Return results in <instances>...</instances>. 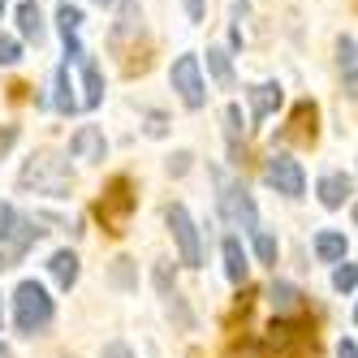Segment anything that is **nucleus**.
Returning <instances> with one entry per match:
<instances>
[{"mask_svg":"<svg viewBox=\"0 0 358 358\" xmlns=\"http://www.w3.org/2000/svg\"><path fill=\"white\" fill-rule=\"evenodd\" d=\"M57 306L52 298H48V289L39 285V280H22V285L13 289V324L22 337H39V332L52 324Z\"/></svg>","mask_w":358,"mask_h":358,"instance_id":"f257e3e1","label":"nucleus"},{"mask_svg":"<svg viewBox=\"0 0 358 358\" xmlns=\"http://www.w3.org/2000/svg\"><path fill=\"white\" fill-rule=\"evenodd\" d=\"M134 208H138L134 182H130V177H113V182L104 186V194H99V203H95V216H99V224H104L108 234H125Z\"/></svg>","mask_w":358,"mask_h":358,"instance_id":"f03ea898","label":"nucleus"},{"mask_svg":"<svg viewBox=\"0 0 358 358\" xmlns=\"http://www.w3.org/2000/svg\"><path fill=\"white\" fill-rule=\"evenodd\" d=\"M212 177H216V203H220V216L229 220V224H238V229H250V234H259V212H255V199H250V190L238 182V177H224L220 169H212Z\"/></svg>","mask_w":358,"mask_h":358,"instance_id":"7ed1b4c3","label":"nucleus"},{"mask_svg":"<svg viewBox=\"0 0 358 358\" xmlns=\"http://www.w3.org/2000/svg\"><path fill=\"white\" fill-rule=\"evenodd\" d=\"M164 224L169 234L177 242V255H182L186 268H203V242H199V229L190 220V212L182 208V203H173V208H164Z\"/></svg>","mask_w":358,"mask_h":358,"instance_id":"20e7f679","label":"nucleus"},{"mask_svg":"<svg viewBox=\"0 0 358 358\" xmlns=\"http://www.w3.org/2000/svg\"><path fill=\"white\" fill-rule=\"evenodd\" d=\"M272 345H276V358H311L315 354V332L302 324V315L294 320H272Z\"/></svg>","mask_w":358,"mask_h":358,"instance_id":"39448f33","label":"nucleus"},{"mask_svg":"<svg viewBox=\"0 0 358 358\" xmlns=\"http://www.w3.org/2000/svg\"><path fill=\"white\" fill-rule=\"evenodd\" d=\"M17 186L22 190H43V194H65L69 190V173L61 169V160L57 156H48V151H43V156H31V164L27 169H22V177H17Z\"/></svg>","mask_w":358,"mask_h":358,"instance_id":"423d86ee","label":"nucleus"},{"mask_svg":"<svg viewBox=\"0 0 358 358\" xmlns=\"http://www.w3.org/2000/svg\"><path fill=\"white\" fill-rule=\"evenodd\" d=\"M264 182L276 190V194H285V199H302L306 190V173L294 156H285V151H272V156L264 160Z\"/></svg>","mask_w":358,"mask_h":358,"instance_id":"0eeeda50","label":"nucleus"},{"mask_svg":"<svg viewBox=\"0 0 358 358\" xmlns=\"http://www.w3.org/2000/svg\"><path fill=\"white\" fill-rule=\"evenodd\" d=\"M169 83H173V91L182 95V104L186 108H203L208 104V87H203V69H199V57H177L173 61V69H169Z\"/></svg>","mask_w":358,"mask_h":358,"instance_id":"6e6552de","label":"nucleus"},{"mask_svg":"<svg viewBox=\"0 0 358 358\" xmlns=\"http://www.w3.org/2000/svg\"><path fill=\"white\" fill-rule=\"evenodd\" d=\"M57 22H61V39H65V57L69 61H83V43H78V27H83V9L78 5H69V0H61V9H57Z\"/></svg>","mask_w":358,"mask_h":358,"instance_id":"1a4fd4ad","label":"nucleus"},{"mask_svg":"<svg viewBox=\"0 0 358 358\" xmlns=\"http://www.w3.org/2000/svg\"><path fill=\"white\" fill-rule=\"evenodd\" d=\"M104 151H108V143H104V134H99L95 125H83V130L69 138V156L73 160H91L95 164V160H104Z\"/></svg>","mask_w":358,"mask_h":358,"instance_id":"9d476101","label":"nucleus"},{"mask_svg":"<svg viewBox=\"0 0 358 358\" xmlns=\"http://www.w3.org/2000/svg\"><path fill=\"white\" fill-rule=\"evenodd\" d=\"M337 65H341V83H345V95L358 99V43L354 39H337Z\"/></svg>","mask_w":358,"mask_h":358,"instance_id":"9b49d317","label":"nucleus"},{"mask_svg":"<svg viewBox=\"0 0 358 358\" xmlns=\"http://www.w3.org/2000/svg\"><path fill=\"white\" fill-rule=\"evenodd\" d=\"M315 190H320V203H324V208H345V199L354 194V182H350L345 173H324Z\"/></svg>","mask_w":358,"mask_h":358,"instance_id":"f8f14e48","label":"nucleus"},{"mask_svg":"<svg viewBox=\"0 0 358 358\" xmlns=\"http://www.w3.org/2000/svg\"><path fill=\"white\" fill-rule=\"evenodd\" d=\"M280 99H285L280 95V83H259L250 91V121H268L280 108Z\"/></svg>","mask_w":358,"mask_h":358,"instance_id":"ddd939ff","label":"nucleus"},{"mask_svg":"<svg viewBox=\"0 0 358 358\" xmlns=\"http://www.w3.org/2000/svg\"><path fill=\"white\" fill-rule=\"evenodd\" d=\"M268 294H272V306H276V315H280V320L302 315V306H306V302H302V289H298V285H289V280H276Z\"/></svg>","mask_w":358,"mask_h":358,"instance_id":"4468645a","label":"nucleus"},{"mask_svg":"<svg viewBox=\"0 0 358 358\" xmlns=\"http://www.w3.org/2000/svg\"><path fill=\"white\" fill-rule=\"evenodd\" d=\"M220 250H224V276L234 280V285H246V272H250V264H246V250H242V242H238V238H224V242H220Z\"/></svg>","mask_w":358,"mask_h":358,"instance_id":"2eb2a0df","label":"nucleus"},{"mask_svg":"<svg viewBox=\"0 0 358 358\" xmlns=\"http://www.w3.org/2000/svg\"><path fill=\"white\" fill-rule=\"evenodd\" d=\"M345 234H337V229H324V234H315V255H320V264H341L345 259Z\"/></svg>","mask_w":358,"mask_h":358,"instance_id":"dca6fc26","label":"nucleus"},{"mask_svg":"<svg viewBox=\"0 0 358 358\" xmlns=\"http://www.w3.org/2000/svg\"><path fill=\"white\" fill-rule=\"evenodd\" d=\"M48 268H52V276H57V285L61 289H73V285H78V255H73V250H57L52 255V259H48Z\"/></svg>","mask_w":358,"mask_h":358,"instance_id":"f3484780","label":"nucleus"},{"mask_svg":"<svg viewBox=\"0 0 358 358\" xmlns=\"http://www.w3.org/2000/svg\"><path fill=\"white\" fill-rule=\"evenodd\" d=\"M83 87H87V95H83L87 108H99V104H104V73H99V65H95L91 57H83Z\"/></svg>","mask_w":358,"mask_h":358,"instance_id":"a211bd4d","label":"nucleus"},{"mask_svg":"<svg viewBox=\"0 0 358 358\" xmlns=\"http://www.w3.org/2000/svg\"><path fill=\"white\" fill-rule=\"evenodd\" d=\"M289 138L315 143V104H311V99H302V104L294 108V130H289Z\"/></svg>","mask_w":358,"mask_h":358,"instance_id":"6ab92c4d","label":"nucleus"},{"mask_svg":"<svg viewBox=\"0 0 358 358\" xmlns=\"http://www.w3.org/2000/svg\"><path fill=\"white\" fill-rule=\"evenodd\" d=\"M17 31L39 43V35H43V17H39V5H35V0H22V5H17Z\"/></svg>","mask_w":358,"mask_h":358,"instance_id":"aec40b11","label":"nucleus"},{"mask_svg":"<svg viewBox=\"0 0 358 358\" xmlns=\"http://www.w3.org/2000/svg\"><path fill=\"white\" fill-rule=\"evenodd\" d=\"M224 134H229V156L242 164V108L238 104L224 108Z\"/></svg>","mask_w":358,"mask_h":358,"instance_id":"412c9836","label":"nucleus"},{"mask_svg":"<svg viewBox=\"0 0 358 358\" xmlns=\"http://www.w3.org/2000/svg\"><path fill=\"white\" fill-rule=\"evenodd\" d=\"M52 87H57V91H52V104H57L61 113H78V99H73V87H69V69H65V65L57 69Z\"/></svg>","mask_w":358,"mask_h":358,"instance_id":"4be33fe9","label":"nucleus"},{"mask_svg":"<svg viewBox=\"0 0 358 358\" xmlns=\"http://www.w3.org/2000/svg\"><path fill=\"white\" fill-rule=\"evenodd\" d=\"M208 69H212V78H216L220 87L234 83V65H229V52H224V48H208Z\"/></svg>","mask_w":358,"mask_h":358,"instance_id":"5701e85b","label":"nucleus"},{"mask_svg":"<svg viewBox=\"0 0 358 358\" xmlns=\"http://www.w3.org/2000/svg\"><path fill=\"white\" fill-rule=\"evenodd\" d=\"M255 255H259V264L276 268V255H280V242H276V234L259 229V234H255Z\"/></svg>","mask_w":358,"mask_h":358,"instance_id":"b1692460","label":"nucleus"},{"mask_svg":"<svg viewBox=\"0 0 358 358\" xmlns=\"http://www.w3.org/2000/svg\"><path fill=\"white\" fill-rule=\"evenodd\" d=\"M108 280H113L117 289H134V285H138V276H134V259H125V255H121V259H113Z\"/></svg>","mask_w":358,"mask_h":358,"instance_id":"393cba45","label":"nucleus"},{"mask_svg":"<svg viewBox=\"0 0 358 358\" xmlns=\"http://www.w3.org/2000/svg\"><path fill=\"white\" fill-rule=\"evenodd\" d=\"M358 285V264H341L337 272H332V289L337 294H350Z\"/></svg>","mask_w":358,"mask_h":358,"instance_id":"a878e982","label":"nucleus"},{"mask_svg":"<svg viewBox=\"0 0 358 358\" xmlns=\"http://www.w3.org/2000/svg\"><path fill=\"white\" fill-rule=\"evenodd\" d=\"M169 311L177 315V324H182V328H190V324H194V315H190V306H186V298H182V294H173V298H169Z\"/></svg>","mask_w":358,"mask_h":358,"instance_id":"bb28decb","label":"nucleus"},{"mask_svg":"<svg viewBox=\"0 0 358 358\" xmlns=\"http://www.w3.org/2000/svg\"><path fill=\"white\" fill-rule=\"evenodd\" d=\"M17 61H22V48H17V39L0 35V65H17Z\"/></svg>","mask_w":358,"mask_h":358,"instance_id":"cd10ccee","label":"nucleus"},{"mask_svg":"<svg viewBox=\"0 0 358 358\" xmlns=\"http://www.w3.org/2000/svg\"><path fill=\"white\" fill-rule=\"evenodd\" d=\"M99 358H134V350L125 345V341H108L104 350H99Z\"/></svg>","mask_w":358,"mask_h":358,"instance_id":"c85d7f7f","label":"nucleus"},{"mask_svg":"<svg viewBox=\"0 0 358 358\" xmlns=\"http://www.w3.org/2000/svg\"><path fill=\"white\" fill-rule=\"evenodd\" d=\"M190 160H194V156H190V151H177V156L169 160V173H177V177H182V173L190 169Z\"/></svg>","mask_w":358,"mask_h":358,"instance_id":"c756f323","label":"nucleus"},{"mask_svg":"<svg viewBox=\"0 0 358 358\" xmlns=\"http://www.w3.org/2000/svg\"><path fill=\"white\" fill-rule=\"evenodd\" d=\"M203 9H208V0H186V17L190 22H203Z\"/></svg>","mask_w":358,"mask_h":358,"instance_id":"7c9ffc66","label":"nucleus"},{"mask_svg":"<svg viewBox=\"0 0 358 358\" xmlns=\"http://www.w3.org/2000/svg\"><path fill=\"white\" fill-rule=\"evenodd\" d=\"M147 134H151V138H160V134H164V117H160V113H151V117H147Z\"/></svg>","mask_w":358,"mask_h":358,"instance_id":"2f4dec72","label":"nucleus"},{"mask_svg":"<svg viewBox=\"0 0 358 358\" xmlns=\"http://www.w3.org/2000/svg\"><path fill=\"white\" fill-rule=\"evenodd\" d=\"M229 358H264V354H259V345H250V341H246L242 350H234V354H229Z\"/></svg>","mask_w":358,"mask_h":358,"instance_id":"473e14b6","label":"nucleus"},{"mask_svg":"<svg viewBox=\"0 0 358 358\" xmlns=\"http://www.w3.org/2000/svg\"><path fill=\"white\" fill-rule=\"evenodd\" d=\"M337 358H358V345H354V341H341V345H337Z\"/></svg>","mask_w":358,"mask_h":358,"instance_id":"72a5a7b5","label":"nucleus"},{"mask_svg":"<svg viewBox=\"0 0 358 358\" xmlns=\"http://www.w3.org/2000/svg\"><path fill=\"white\" fill-rule=\"evenodd\" d=\"M0 358H13V354H9V345H0Z\"/></svg>","mask_w":358,"mask_h":358,"instance_id":"f704fd0d","label":"nucleus"},{"mask_svg":"<svg viewBox=\"0 0 358 358\" xmlns=\"http://www.w3.org/2000/svg\"><path fill=\"white\" fill-rule=\"evenodd\" d=\"M0 324H5V302H0Z\"/></svg>","mask_w":358,"mask_h":358,"instance_id":"c9c22d12","label":"nucleus"},{"mask_svg":"<svg viewBox=\"0 0 358 358\" xmlns=\"http://www.w3.org/2000/svg\"><path fill=\"white\" fill-rule=\"evenodd\" d=\"M0 17H5V0H0Z\"/></svg>","mask_w":358,"mask_h":358,"instance_id":"e433bc0d","label":"nucleus"},{"mask_svg":"<svg viewBox=\"0 0 358 358\" xmlns=\"http://www.w3.org/2000/svg\"><path fill=\"white\" fill-rule=\"evenodd\" d=\"M95 5H113V0H95Z\"/></svg>","mask_w":358,"mask_h":358,"instance_id":"4c0bfd02","label":"nucleus"},{"mask_svg":"<svg viewBox=\"0 0 358 358\" xmlns=\"http://www.w3.org/2000/svg\"><path fill=\"white\" fill-rule=\"evenodd\" d=\"M354 220H358V203H354Z\"/></svg>","mask_w":358,"mask_h":358,"instance_id":"58836bf2","label":"nucleus"},{"mask_svg":"<svg viewBox=\"0 0 358 358\" xmlns=\"http://www.w3.org/2000/svg\"><path fill=\"white\" fill-rule=\"evenodd\" d=\"M0 268H5V259H0Z\"/></svg>","mask_w":358,"mask_h":358,"instance_id":"ea45409f","label":"nucleus"},{"mask_svg":"<svg viewBox=\"0 0 358 358\" xmlns=\"http://www.w3.org/2000/svg\"><path fill=\"white\" fill-rule=\"evenodd\" d=\"M354 320H358V311H354Z\"/></svg>","mask_w":358,"mask_h":358,"instance_id":"a19ab883","label":"nucleus"}]
</instances>
